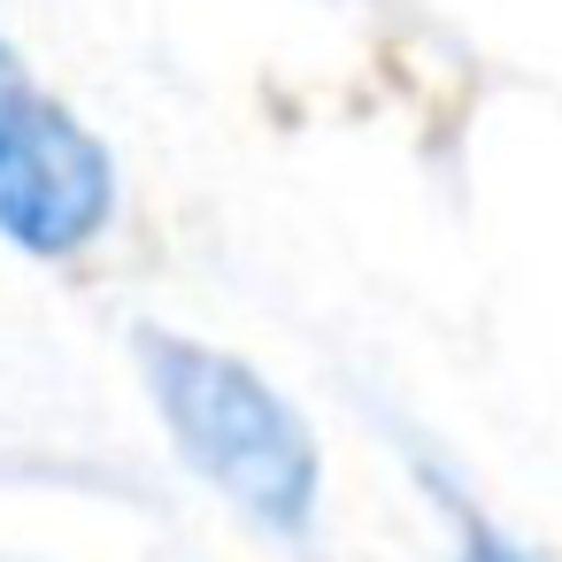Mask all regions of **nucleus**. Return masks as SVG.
<instances>
[{
  "mask_svg": "<svg viewBox=\"0 0 562 562\" xmlns=\"http://www.w3.org/2000/svg\"><path fill=\"white\" fill-rule=\"evenodd\" d=\"M139 378L170 431V447L262 531L301 539L324 501V454L301 424V408L239 355L186 339V331H139Z\"/></svg>",
  "mask_w": 562,
  "mask_h": 562,
  "instance_id": "nucleus-1",
  "label": "nucleus"
},
{
  "mask_svg": "<svg viewBox=\"0 0 562 562\" xmlns=\"http://www.w3.org/2000/svg\"><path fill=\"white\" fill-rule=\"evenodd\" d=\"M116 224V162L0 40V239L32 262H70Z\"/></svg>",
  "mask_w": 562,
  "mask_h": 562,
  "instance_id": "nucleus-2",
  "label": "nucleus"
},
{
  "mask_svg": "<svg viewBox=\"0 0 562 562\" xmlns=\"http://www.w3.org/2000/svg\"><path fill=\"white\" fill-rule=\"evenodd\" d=\"M454 562H524L501 531H485V524H462V547H454Z\"/></svg>",
  "mask_w": 562,
  "mask_h": 562,
  "instance_id": "nucleus-3",
  "label": "nucleus"
}]
</instances>
